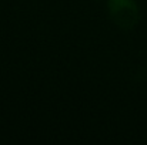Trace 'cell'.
Masks as SVG:
<instances>
[{
	"label": "cell",
	"instance_id": "obj_1",
	"mask_svg": "<svg viewBox=\"0 0 147 145\" xmlns=\"http://www.w3.org/2000/svg\"><path fill=\"white\" fill-rule=\"evenodd\" d=\"M109 11L113 21L124 29H133L140 20L139 6L134 0H109Z\"/></svg>",
	"mask_w": 147,
	"mask_h": 145
}]
</instances>
